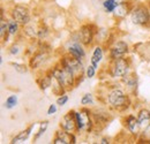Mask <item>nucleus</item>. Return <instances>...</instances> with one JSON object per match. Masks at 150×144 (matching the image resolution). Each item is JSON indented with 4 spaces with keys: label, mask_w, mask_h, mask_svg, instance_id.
Returning a JSON list of instances; mask_svg holds the SVG:
<instances>
[{
    "label": "nucleus",
    "mask_w": 150,
    "mask_h": 144,
    "mask_svg": "<svg viewBox=\"0 0 150 144\" xmlns=\"http://www.w3.org/2000/svg\"><path fill=\"white\" fill-rule=\"evenodd\" d=\"M22 51V45L20 43V40H15L14 43H12V45L8 47V54L9 55H13V56H16L19 55Z\"/></svg>",
    "instance_id": "26"
},
{
    "label": "nucleus",
    "mask_w": 150,
    "mask_h": 144,
    "mask_svg": "<svg viewBox=\"0 0 150 144\" xmlns=\"http://www.w3.org/2000/svg\"><path fill=\"white\" fill-rule=\"evenodd\" d=\"M9 65L14 68L15 72L20 73V74H27V73L29 72V69H30V68H29V65H25V64H23V62L12 61Z\"/></svg>",
    "instance_id": "25"
},
{
    "label": "nucleus",
    "mask_w": 150,
    "mask_h": 144,
    "mask_svg": "<svg viewBox=\"0 0 150 144\" xmlns=\"http://www.w3.org/2000/svg\"><path fill=\"white\" fill-rule=\"evenodd\" d=\"M98 143L99 144H110L111 142H110V138H109V137H102V138L99 140Z\"/></svg>",
    "instance_id": "31"
},
{
    "label": "nucleus",
    "mask_w": 150,
    "mask_h": 144,
    "mask_svg": "<svg viewBox=\"0 0 150 144\" xmlns=\"http://www.w3.org/2000/svg\"><path fill=\"white\" fill-rule=\"evenodd\" d=\"M96 74H97V69L95 68L91 64H89L88 66H86V72H84V75H86V77H87V78H89V80L94 78L95 76H96Z\"/></svg>",
    "instance_id": "27"
},
{
    "label": "nucleus",
    "mask_w": 150,
    "mask_h": 144,
    "mask_svg": "<svg viewBox=\"0 0 150 144\" xmlns=\"http://www.w3.org/2000/svg\"><path fill=\"white\" fill-rule=\"evenodd\" d=\"M136 116L140 121V125L142 128L150 125V109L147 107H141L136 112Z\"/></svg>",
    "instance_id": "19"
},
{
    "label": "nucleus",
    "mask_w": 150,
    "mask_h": 144,
    "mask_svg": "<svg viewBox=\"0 0 150 144\" xmlns=\"http://www.w3.org/2000/svg\"><path fill=\"white\" fill-rule=\"evenodd\" d=\"M111 108L105 107H93L91 108V114L95 122V131L96 130H102L108 126L113 120V114L110 111Z\"/></svg>",
    "instance_id": "7"
},
{
    "label": "nucleus",
    "mask_w": 150,
    "mask_h": 144,
    "mask_svg": "<svg viewBox=\"0 0 150 144\" xmlns=\"http://www.w3.org/2000/svg\"><path fill=\"white\" fill-rule=\"evenodd\" d=\"M129 51H131V47H129V44L126 40L117 39L112 45L108 49L106 52H108L109 60H115V59L126 56L127 54L129 53Z\"/></svg>",
    "instance_id": "11"
},
{
    "label": "nucleus",
    "mask_w": 150,
    "mask_h": 144,
    "mask_svg": "<svg viewBox=\"0 0 150 144\" xmlns=\"http://www.w3.org/2000/svg\"><path fill=\"white\" fill-rule=\"evenodd\" d=\"M57 111H58V105L56 104H51L49 108H47V115H53V114H56Z\"/></svg>",
    "instance_id": "29"
},
{
    "label": "nucleus",
    "mask_w": 150,
    "mask_h": 144,
    "mask_svg": "<svg viewBox=\"0 0 150 144\" xmlns=\"http://www.w3.org/2000/svg\"><path fill=\"white\" fill-rule=\"evenodd\" d=\"M47 127H49V121L47 120H44L39 124V128H38L37 133H35V135H34V142H37L38 140L46 133Z\"/></svg>",
    "instance_id": "24"
},
{
    "label": "nucleus",
    "mask_w": 150,
    "mask_h": 144,
    "mask_svg": "<svg viewBox=\"0 0 150 144\" xmlns=\"http://www.w3.org/2000/svg\"><path fill=\"white\" fill-rule=\"evenodd\" d=\"M37 32H38V24H33L29 23L24 27H22V32L21 35L23 38L30 40V42H35L37 40Z\"/></svg>",
    "instance_id": "17"
},
{
    "label": "nucleus",
    "mask_w": 150,
    "mask_h": 144,
    "mask_svg": "<svg viewBox=\"0 0 150 144\" xmlns=\"http://www.w3.org/2000/svg\"><path fill=\"white\" fill-rule=\"evenodd\" d=\"M18 103H19V98L16 95H11L6 98L5 103H4V107L6 109H13L18 106Z\"/></svg>",
    "instance_id": "23"
},
{
    "label": "nucleus",
    "mask_w": 150,
    "mask_h": 144,
    "mask_svg": "<svg viewBox=\"0 0 150 144\" xmlns=\"http://www.w3.org/2000/svg\"><path fill=\"white\" fill-rule=\"evenodd\" d=\"M129 18L133 25L149 28L150 27V9L148 4H135L132 9Z\"/></svg>",
    "instance_id": "4"
},
{
    "label": "nucleus",
    "mask_w": 150,
    "mask_h": 144,
    "mask_svg": "<svg viewBox=\"0 0 150 144\" xmlns=\"http://www.w3.org/2000/svg\"><path fill=\"white\" fill-rule=\"evenodd\" d=\"M81 106H87V107H91L95 105V97L91 92H86L80 100Z\"/></svg>",
    "instance_id": "22"
},
{
    "label": "nucleus",
    "mask_w": 150,
    "mask_h": 144,
    "mask_svg": "<svg viewBox=\"0 0 150 144\" xmlns=\"http://www.w3.org/2000/svg\"><path fill=\"white\" fill-rule=\"evenodd\" d=\"M8 13H9V18L19 22L22 27L31 23L33 21V14H31L30 8L22 4L13 5Z\"/></svg>",
    "instance_id": "6"
},
{
    "label": "nucleus",
    "mask_w": 150,
    "mask_h": 144,
    "mask_svg": "<svg viewBox=\"0 0 150 144\" xmlns=\"http://www.w3.org/2000/svg\"><path fill=\"white\" fill-rule=\"evenodd\" d=\"M122 125L125 127V129L128 131V134L132 136V138L136 142L137 137L140 136V134L142 131V126L140 125V121H139L136 114H133V113L125 114L122 118Z\"/></svg>",
    "instance_id": "9"
},
{
    "label": "nucleus",
    "mask_w": 150,
    "mask_h": 144,
    "mask_svg": "<svg viewBox=\"0 0 150 144\" xmlns=\"http://www.w3.org/2000/svg\"><path fill=\"white\" fill-rule=\"evenodd\" d=\"M132 95L124 88L120 83L119 85L113 84V87H108V92L105 95V103L112 111L119 113H126L133 107Z\"/></svg>",
    "instance_id": "1"
},
{
    "label": "nucleus",
    "mask_w": 150,
    "mask_h": 144,
    "mask_svg": "<svg viewBox=\"0 0 150 144\" xmlns=\"http://www.w3.org/2000/svg\"><path fill=\"white\" fill-rule=\"evenodd\" d=\"M7 32L11 35V37H18L22 32V25L15 20L8 18V29Z\"/></svg>",
    "instance_id": "21"
},
{
    "label": "nucleus",
    "mask_w": 150,
    "mask_h": 144,
    "mask_svg": "<svg viewBox=\"0 0 150 144\" xmlns=\"http://www.w3.org/2000/svg\"><path fill=\"white\" fill-rule=\"evenodd\" d=\"M69 142L71 144L77 143V134L76 133H69Z\"/></svg>",
    "instance_id": "30"
},
{
    "label": "nucleus",
    "mask_w": 150,
    "mask_h": 144,
    "mask_svg": "<svg viewBox=\"0 0 150 144\" xmlns=\"http://www.w3.org/2000/svg\"><path fill=\"white\" fill-rule=\"evenodd\" d=\"M105 47L99 44V43H96L94 46H93V51H91V56H90V64L94 66L96 69H99V66L105 56Z\"/></svg>",
    "instance_id": "15"
},
{
    "label": "nucleus",
    "mask_w": 150,
    "mask_h": 144,
    "mask_svg": "<svg viewBox=\"0 0 150 144\" xmlns=\"http://www.w3.org/2000/svg\"><path fill=\"white\" fill-rule=\"evenodd\" d=\"M0 64H1V65L4 64V56H2V55H0Z\"/></svg>",
    "instance_id": "32"
},
{
    "label": "nucleus",
    "mask_w": 150,
    "mask_h": 144,
    "mask_svg": "<svg viewBox=\"0 0 150 144\" xmlns=\"http://www.w3.org/2000/svg\"><path fill=\"white\" fill-rule=\"evenodd\" d=\"M68 100H69V97H68L67 92H65V93H62V95L58 96L56 103H57V105H58L59 107H62V106H65V105L68 103Z\"/></svg>",
    "instance_id": "28"
},
{
    "label": "nucleus",
    "mask_w": 150,
    "mask_h": 144,
    "mask_svg": "<svg viewBox=\"0 0 150 144\" xmlns=\"http://www.w3.org/2000/svg\"><path fill=\"white\" fill-rule=\"evenodd\" d=\"M134 5L135 4H133L131 0H122V1H120L118 4V6L115 7L114 12L112 13V16L115 20H122L126 16H129Z\"/></svg>",
    "instance_id": "13"
},
{
    "label": "nucleus",
    "mask_w": 150,
    "mask_h": 144,
    "mask_svg": "<svg viewBox=\"0 0 150 144\" xmlns=\"http://www.w3.org/2000/svg\"><path fill=\"white\" fill-rule=\"evenodd\" d=\"M86 49L87 47L79 39L69 38L67 40V43L65 44V52L76 58V59H79V60H82V61H84V59L87 58V50Z\"/></svg>",
    "instance_id": "10"
},
{
    "label": "nucleus",
    "mask_w": 150,
    "mask_h": 144,
    "mask_svg": "<svg viewBox=\"0 0 150 144\" xmlns=\"http://www.w3.org/2000/svg\"><path fill=\"white\" fill-rule=\"evenodd\" d=\"M97 29H98V27L91 22H87V23H83L80 25V28H79L80 40L86 47H93L95 45Z\"/></svg>",
    "instance_id": "8"
},
{
    "label": "nucleus",
    "mask_w": 150,
    "mask_h": 144,
    "mask_svg": "<svg viewBox=\"0 0 150 144\" xmlns=\"http://www.w3.org/2000/svg\"><path fill=\"white\" fill-rule=\"evenodd\" d=\"M108 74L113 80H119L124 77L126 74L133 71L132 69V60L131 58L122 56L115 60H109V66H108Z\"/></svg>",
    "instance_id": "2"
},
{
    "label": "nucleus",
    "mask_w": 150,
    "mask_h": 144,
    "mask_svg": "<svg viewBox=\"0 0 150 144\" xmlns=\"http://www.w3.org/2000/svg\"><path fill=\"white\" fill-rule=\"evenodd\" d=\"M120 83L133 96L136 92L137 87H139V77L134 71H131L128 74H126L124 77L120 78Z\"/></svg>",
    "instance_id": "12"
},
{
    "label": "nucleus",
    "mask_w": 150,
    "mask_h": 144,
    "mask_svg": "<svg viewBox=\"0 0 150 144\" xmlns=\"http://www.w3.org/2000/svg\"><path fill=\"white\" fill-rule=\"evenodd\" d=\"M51 80H52V75H51L50 69L45 71L39 77H37L36 82H37L39 90L43 91V92H46L47 90H51Z\"/></svg>",
    "instance_id": "16"
},
{
    "label": "nucleus",
    "mask_w": 150,
    "mask_h": 144,
    "mask_svg": "<svg viewBox=\"0 0 150 144\" xmlns=\"http://www.w3.org/2000/svg\"><path fill=\"white\" fill-rule=\"evenodd\" d=\"M75 111L69 109L64 116L61 118L59 122V128L68 131V133H76V122H75Z\"/></svg>",
    "instance_id": "14"
},
{
    "label": "nucleus",
    "mask_w": 150,
    "mask_h": 144,
    "mask_svg": "<svg viewBox=\"0 0 150 144\" xmlns=\"http://www.w3.org/2000/svg\"><path fill=\"white\" fill-rule=\"evenodd\" d=\"M36 127V124L34 122V124H31L30 126H28L24 130H22V131H20L18 135H15L12 140H11V143L12 144H19V143H23L24 141H27L30 136H31V134H33V130H34V128Z\"/></svg>",
    "instance_id": "18"
},
{
    "label": "nucleus",
    "mask_w": 150,
    "mask_h": 144,
    "mask_svg": "<svg viewBox=\"0 0 150 144\" xmlns=\"http://www.w3.org/2000/svg\"><path fill=\"white\" fill-rule=\"evenodd\" d=\"M58 65L62 69H65L66 72L72 74L75 78L84 75V72H86L84 62L82 60H79V59H76L74 56L69 55V54L66 53V52L59 58Z\"/></svg>",
    "instance_id": "3"
},
{
    "label": "nucleus",
    "mask_w": 150,
    "mask_h": 144,
    "mask_svg": "<svg viewBox=\"0 0 150 144\" xmlns=\"http://www.w3.org/2000/svg\"><path fill=\"white\" fill-rule=\"evenodd\" d=\"M49 69H50V72L52 73V75L58 80V82L61 84V87L65 89L66 92H68V91L73 90L74 88H76V85H75L76 78L72 74H69L68 72H66L65 69H62L58 65V62H57L56 65H53L51 68H49Z\"/></svg>",
    "instance_id": "5"
},
{
    "label": "nucleus",
    "mask_w": 150,
    "mask_h": 144,
    "mask_svg": "<svg viewBox=\"0 0 150 144\" xmlns=\"http://www.w3.org/2000/svg\"><path fill=\"white\" fill-rule=\"evenodd\" d=\"M51 35V29L45 22H39L38 23V32H37V40L44 42Z\"/></svg>",
    "instance_id": "20"
},
{
    "label": "nucleus",
    "mask_w": 150,
    "mask_h": 144,
    "mask_svg": "<svg viewBox=\"0 0 150 144\" xmlns=\"http://www.w3.org/2000/svg\"><path fill=\"white\" fill-rule=\"evenodd\" d=\"M148 6H149V9H150V0L148 1Z\"/></svg>",
    "instance_id": "33"
}]
</instances>
